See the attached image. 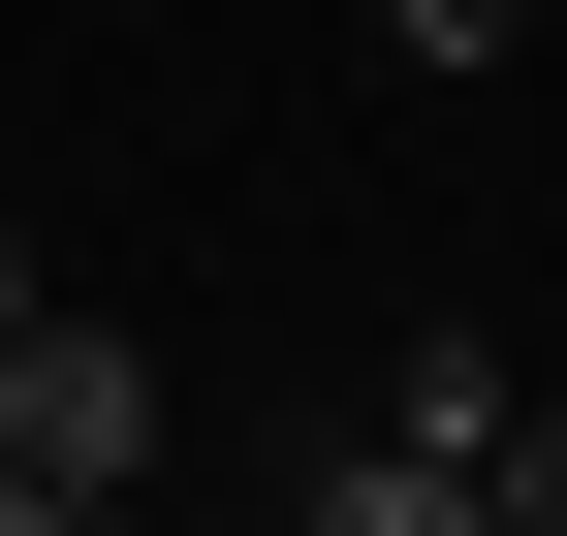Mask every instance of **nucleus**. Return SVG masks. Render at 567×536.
I'll return each mask as SVG.
<instances>
[{
    "instance_id": "20e7f679",
    "label": "nucleus",
    "mask_w": 567,
    "mask_h": 536,
    "mask_svg": "<svg viewBox=\"0 0 567 536\" xmlns=\"http://www.w3.org/2000/svg\"><path fill=\"white\" fill-rule=\"evenodd\" d=\"M473 505H505V536H567V379L505 411V474H473Z\"/></svg>"
},
{
    "instance_id": "7ed1b4c3",
    "label": "nucleus",
    "mask_w": 567,
    "mask_h": 536,
    "mask_svg": "<svg viewBox=\"0 0 567 536\" xmlns=\"http://www.w3.org/2000/svg\"><path fill=\"white\" fill-rule=\"evenodd\" d=\"M284 536H505V505H473V474H442V442H347V474H316V505H284Z\"/></svg>"
},
{
    "instance_id": "f257e3e1",
    "label": "nucleus",
    "mask_w": 567,
    "mask_h": 536,
    "mask_svg": "<svg viewBox=\"0 0 567 536\" xmlns=\"http://www.w3.org/2000/svg\"><path fill=\"white\" fill-rule=\"evenodd\" d=\"M0 474L32 505H126L158 474V348H126V316H32V348H0Z\"/></svg>"
},
{
    "instance_id": "0eeeda50",
    "label": "nucleus",
    "mask_w": 567,
    "mask_h": 536,
    "mask_svg": "<svg viewBox=\"0 0 567 536\" xmlns=\"http://www.w3.org/2000/svg\"><path fill=\"white\" fill-rule=\"evenodd\" d=\"M63 536H158V505H63Z\"/></svg>"
},
{
    "instance_id": "39448f33",
    "label": "nucleus",
    "mask_w": 567,
    "mask_h": 536,
    "mask_svg": "<svg viewBox=\"0 0 567 536\" xmlns=\"http://www.w3.org/2000/svg\"><path fill=\"white\" fill-rule=\"evenodd\" d=\"M379 32H410V63H442V95H473V63H505V32H536V0H379Z\"/></svg>"
},
{
    "instance_id": "f03ea898",
    "label": "nucleus",
    "mask_w": 567,
    "mask_h": 536,
    "mask_svg": "<svg viewBox=\"0 0 567 536\" xmlns=\"http://www.w3.org/2000/svg\"><path fill=\"white\" fill-rule=\"evenodd\" d=\"M505 411H536V379H505V348H473V316H442V348H410V379H379V442H442V474H505Z\"/></svg>"
},
{
    "instance_id": "423d86ee",
    "label": "nucleus",
    "mask_w": 567,
    "mask_h": 536,
    "mask_svg": "<svg viewBox=\"0 0 567 536\" xmlns=\"http://www.w3.org/2000/svg\"><path fill=\"white\" fill-rule=\"evenodd\" d=\"M32 316H63V285H32V221H0V348H32Z\"/></svg>"
}]
</instances>
